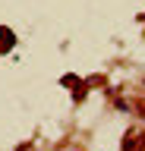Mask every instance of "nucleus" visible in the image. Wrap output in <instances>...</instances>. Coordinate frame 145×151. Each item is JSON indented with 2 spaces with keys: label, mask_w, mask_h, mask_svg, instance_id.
Returning a JSON list of instances; mask_svg holds the SVG:
<instances>
[{
  "label": "nucleus",
  "mask_w": 145,
  "mask_h": 151,
  "mask_svg": "<svg viewBox=\"0 0 145 151\" xmlns=\"http://www.w3.org/2000/svg\"><path fill=\"white\" fill-rule=\"evenodd\" d=\"M13 44H16V35H13L10 28H3V25H0V50H10Z\"/></svg>",
  "instance_id": "obj_2"
},
{
  "label": "nucleus",
  "mask_w": 145,
  "mask_h": 151,
  "mask_svg": "<svg viewBox=\"0 0 145 151\" xmlns=\"http://www.w3.org/2000/svg\"><path fill=\"white\" fill-rule=\"evenodd\" d=\"M123 151H145V135L139 129H129L123 139Z\"/></svg>",
  "instance_id": "obj_1"
}]
</instances>
